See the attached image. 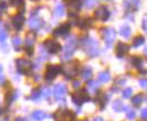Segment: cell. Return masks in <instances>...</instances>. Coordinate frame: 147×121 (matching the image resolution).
<instances>
[{
	"label": "cell",
	"instance_id": "6da1fadb",
	"mask_svg": "<svg viewBox=\"0 0 147 121\" xmlns=\"http://www.w3.org/2000/svg\"><path fill=\"white\" fill-rule=\"evenodd\" d=\"M82 45H83L84 52H86L90 57H94V56L98 55L99 44L96 39L90 38V37H84L82 39Z\"/></svg>",
	"mask_w": 147,
	"mask_h": 121
},
{
	"label": "cell",
	"instance_id": "7a4b0ae2",
	"mask_svg": "<svg viewBox=\"0 0 147 121\" xmlns=\"http://www.w3.org/2000/svg\"><path fill=\"white\" fill-rule=\"evenodd\" d=\"M78 47V40L75 37H70L65 44V48H64V54H63V57L64 58H67L70 56L73 55V53L75 52V49Z\"/></svg>",
	"mask_w": 147,
	"mask_h": 121
},
{
	"label": "cell",
	"instance_id": "3957f363",
	"mask_svg": "<svg viewBox=\"0 0 147 121\" xmlns=\"http://www.w3.org/2000/svg\"><path fill=\"white\" fill-rule=\"evenodd\" d=\"M16 65H17V70L18 72L22 73V74H28L30 72V70L33 69V64L32 62L28 60H24V58H19L16 62Z\"/></svg>",
	"mask_w": 147,
	"mask_h": 121
},
{
	"label": "cell",
	"instance_id": "277c9868",
	"mask_svg": "<svg viewBox=\"0 0 147 121\" xmlns=\"http://www.w3.org/2000/svg\"><path fill=\"white\" fill-rule=\"evenodd\" d=\"M102 36H103V39L107 44V47H110L116 38V32L113 28H110V27H107V28H102Z\"/></svg>",
	"mask_w": 147,
	"mask_h": 121
},
{
	"label": "cell",
	"instance_id": "5b68a950",
	"mask_svg": "<svg viewBox=\"0 0 147 121\" xmlns=\"http://www.w3.org/2000/svg\"><path fill=\"white\" fill-rule=\"evenodd\" d=\"M110 17V11L106 6H101L94 11V18L100 22H107Z\"/></svg>",
	"mask_w": 147,
	"mask_h": 121
},
{
	"label": "cell",
	"instance_id": "8992f818",
	"mask_svg": "<svg viewBox=\"0 0 147 121\" xmlns=\"http://www.w3.org/2000/svg\"><path fill=\"white\" fill-rule=\"evenodd\" d=\"M61 71L62 69L60 65H49L47 70H46V73H45V80L46 81H53Z\"/></svg>",
	"mask_w": 147,
	"mask_h": 121
},
{
	"label": "cell",
	"instance_id": "52a82bcc",
	"mask_svg": "<svg viewBox=\"0 0 147 121\" xmlns=\"http://www.w3.org/2000/svg\"><path fill=\"white\" fill-rule=\"evenodd\" d=\"M72 100H73V102L75 103V104L81 106L83 102L89 101L90 97H89V95H88V92H86V90H81V91L76 92L75 94L72 95Z\"/></svg>",
	"mask_w": 147,
	"mask_h": 121
},
{
	"label": "cell",
	"instance_id": "ba28073f",
	"mask_svg": "<svg viewBox=\"0 0 147 121\" xmlns=\"http://www.w3.org/2000/svg\"><path fill=\"white\" fill-rule=\"evenodd\" d=\"M44 45H45V48H46V50L49 52V54H56V53H59L61 50L60 43L54 40V39H47Z\"/></svg>",
	"mask_w": 147,
	"mask_h": 121
},
{
	"label": "cell",
	"instance_id": "9c48e42d",
	"mask_svg": "<svg viewBox=\"0 0 147 121\" xmlns=\"http://www.w3.org/2000/svg\"><path fill=\"white\" fill-rule=\"evenodd\" d=\"M53 93H54V97H55L56 100H61L66 94V86L64 84H61V83L60 84H56L54 86Z\"/></svg>",
	"mask_w": 147,
	"mask_h": 121
},
{
	"label": "cell",
	"instance_id": "30bf717a",
	"mask_svg": "<svg viewBox=\"0 0 147 121\" xmlns=\"http://www.w3.org/2000/svg\"><path fill=\"white\" fill-rule=\"evenodd\" d=\"M129 48H130L129 45H127V44L120 42V43L117 44V47H116V55H117L119 58H120V57H123V55L129 52Z\"/></svg>",
	"mask_w": 147,
	"mask_h": 121
},
{
	"label": "cell",
	"instance_id": "8fae6325",
	"mask_svg": "<svg viewBox=\"0 0 147 121\" xmlns=\"http://www.w3.org/2000/svg\"><path fill=\"white\" fill-rule=\"evenodd\" d=\"M11 22H12L13 27H15L17 30H20V29H22V27H23V25H24L25 18L22 13H18V15H16V16H13V17H12Z\"/></svg>",
	"mask_w": 147,
	"mask_h": 121
},
{
	"label": "cell",
	"instance_id": "7c38bea8",
	"mask_svg": "<svg viewBox=\"0 0 147 121\" xmlns=\"http://www.w3.org/2000/svg\"><path fill=\"white\" fill-rule=\"evenodd\" d=\"M76 69H78V62L69 63V64H66V66H65L64 73L67 75V77H72L73 75L76 74Z\"/></svg>",
	"mask_w": 147,
	"mask_h": 121
},
{
	"label": "cell",
	"instance_id": "4fadbf2b",
	"mask_svg": "<svg viewBox=\"0 0 147 121\" xmlns=\"http://www.w3.org/2000/svg\"><path fill=\"white\" fill-rule=\"evenodd\" d=\"M70 32V24H62L60 27H57L54 30V35L55 36H65L67 35Z\"/></svg>",
	"mask_w": 147,
	"mask_h": 121
},
{
	"label": "cell",
	"instance_id": "5bb4252c",
	"mask_svg": "<svg viewBox=\"0 0 147 121\" xmlns=\"http://www.w3.org/2000/svg\"><path fill=\"white\" fill-rule=\"evenodd\" d=\"M29 27L33 29V30H38L42 28V26L44 25V22L43 19H39V18H36V17H32L30 20H29Z\"/></svg>",
	"mask_w": 147,
	"mask_h": 121
},
{
	"label": "cell",
	"instance_id": "9a60e30c",
	"mask_svg": "<svg viewBox=\"0 0 147 121\" xmlns=\"http://www.w3.org/2000/svg\"><path fill=\"white\" fill-rule=\"evenodd\" d=\"M140 3V0H126L125 1V7H127L130 10H136Z\"/></svg>",
	"mask_w": 147,
	"mask_h": 121
},
{
	"label": "cell",
	"instance_id": "2e32d148",
	"mask_svg": "<svg viewBox=\"0 0 147 121\" xmlns=\"http://www.w3.org/2000/svg\"><path fill=\"white\" fill-rule=\"evenodd\" d=\"M46 117H47V116H46V113H45V112H43L42 110H36V111H34V112L32 113V118L36 121L44 120Z\"/></svg>",
	"mask_w": 147,
	"mask_h": 121
},
{
	"label": "cell",
	"instance_id": "e0dca14e",
	"mask_svg": "<svg viewBox=\"0 0 147 121\" xmlns=\"http://www.w3.org/2000/svg\"><path fill=\"white\" fill-rule=\"evenodd\" d=\"M36 42V35L34 33H28L26 35L25 38V43H26V46H33Z\"/></svg>",
	"mask_w": 147,
	"mask_h": 121
},
{
	"label": "cell",
	"instance_id": "ac0fdd59",
	"mask_svg": "<svg viewBox=\"0 0 147 121\" xmlns=\"http://www.w3.org/2000/svg\"><path fill=\"white\" fill-rule=\"evenodd\" d=\"M112 109L117 112H120V111H123V110L127 109V107L123 104L120 100H116L113 103H112Z\"/></svg>",
	"mask_w": 147,
	"mask_h": 121
},
{
	"label": "cell",
	"instance_id": "d6986e66",
	"mask_svg": "<svg viewBox=\"0 0 147 121\" xmlns=\"http://www.w3.org/2000/svg\"><path fill=\"white\" fill-rule=\"evenodd\" d=\"M92 75V69L90 66H84L81 71V76L83 80H89Z\"/></svg>",
	"mask_w": 147,
	"mask_h": 121
},
{
	"label": "cell",
	"instance_id": "ffe728a7",
	"mask_svg": "<svg viewBox=\"0 0 147 121\" xmlns=\"http://www.w3.org/2000/svg\"><path fill=\"white\" fill-rule=\"evenodd\" d=\"M119 33H120V35H121L123 37L128 38V37L130 36V34H131V29H130V27H129V26L125 25V26H121V28H120Z\"/></svg>",
	"mask_w": 147,
	"mask_h": 121
},
{
	"label": "cell",
	"instance_id": "44dd1931",
	"mask_svg": "<svg viewBox=\"0 0 147 121\" xmlns=\"http://www.w3.org/2000/svg\"><path fill=\"white\" fill-rule=\"evenodd\" d=\"M65 1H66L67 6H69L71 9H73V11L74 10H76V9H79L80 6H81L80 0H65Z\"/></svg>",
	"mask_w": 147,
	"mask_h": 121
},
{
	"label": "cell",
	"instance_id": "7402d4cb",
	"mask_svg": "<svg viewBox=\"0 0 147 121\" xmlns=\"http://www.w3.org/2000/svg\"><path fill=\"white\" fill-rule=\"evenodd\" d=\"M54 15H55V17H59V18L64 15V7H63V5H62V3H57V5L55 6Z\"/></svg>",
	"mask_w": 147,
	"mask_h": 121
},
{
	"label": "cell",
	"instance_id": "603a6c76",
	"mask_svg": "<svg viewBox=\"0 0 147 121\" xmlns=\"http://www.w3.org/2000/svg\"><path fill=\"white\" fill-rule=\"evenodd\" d=\"M109 80H110V74H109L108 71H106V72H101L100 74H99V81L106 83V82H108Z\"/></svg>",
	"mask_w": 147,
	"mask_h": 121
},
{
	"label": "cell",
	"instance_id": "cb8c5ba5",
	"mask_svg": "<svg viewBox=\"0 0 147 121\" xmlns=\"http://www.w3.org/2000/svg\"><path fill=\"white\" fill-rule=\"evenodd\" d=\"M144 42H145V38L143 36H137L134 39V42H133V47H139L140 45H143L144 44Z\"/></svg>",
	"mask_w": 147,
	"mask_h": 121
},
{
	"label": "cell",
	"instance_id": "d4e9b609",
	"mask_svg": "<svg viewBox=\"0 0 147 121\" xmlns=\"http://www.w3.org/2000/svg\"><path fill=\"white\" fill-rule=\"evenodd\" d=\"M143 101H144V95H143V94H136L135 97L131 99V102H133V104H135V106H139Z\"/></svg>",
	"mask_w": 147,
	"mask_h": 121
},
{
	"label": "cell",
	"instance_id": "484cf974",
	"mask_svg": "<svg viewBox=\"0 0 147 121\" xmlns=\"http://www.w3.org/2000/svg\"><path fill=\"white\" fill-rule=\"evenodd\" d=\"M92 24V20L91 19H81L80 22H79V26L81 27V28H89L90 26Z\"/></svg>",
	"mask_w": 147,
	"mask_h": 121
},
{
	"label": "cell",
	"instance_id": "4316f807",
	"mask_svg": "<svg viewBox=\"0 0 147 121\" xmlns=\"http://www.w3.org/2000/svg\"><path fill=\"white\" fill-rule=\"evenodd\" d=\"M7 38V30L3 28L2 23L0 22V42H5Z\"/></svg>",
	"mask_w": 147,
	"mask_h": 121
},
{
	"label": "cell",
	"instance_id": "83f0119b",
	"mask_svg": "<svg viewBox=\"0 0 147 121\" xmlns=\"http://www.w3.org/2000/svg\"><path fill=\"white\" fill-rule=\"evenodd\" d=\"M12 45H13V47H15V49H19V47H20V45H22V39L19 38V37H13L12 38Z\"/></svg>",
	"mask_w": 147,
	"mask_h": 121
},
{
	"label": "cell",
	"instance_id": "f1b7e54d",
	"mask_svg": "<svg viewBox=\"0 0 147 121\" xmlns=\"http://www.w3.org/2000/svg\"><path fill=\"white\" fill-rule=\"evenodd\" d=\"M88 87H89V90H91V91H96L99 87V83L98 82H94V81H89V82H88Z\"/></svg>",
	"mask_w": 147,
	"mask_h": 121
},
{
	"label": "cell",
	"instance_id": "f546056e",
	"mask_svg": "<svg viewBox=\"0 0 147 121\" xmlns=\"http://www.w3.org/2000/svg\"><path fill=\"white\" fill-rule=\"evenodd\" d=\"M84 2V6H86L88 9H91V8H93L94 7V5L97 3V0H83Z\"/></svg>",
	"mask_w": 147,
	"mask_h": 121
},
{
	"label": "cell",
	"instance_id": "4dcf8cb0",
	"mask_svg": "<svg viewBox=\"0 0 147 121\" xmlns=\"http://www.w3.org/2000/svg\"><path fill=\"white\" fill-rule=\"evenodd\" d=\"M39 97H40V90L39 89H35L30 94V99H33V100H37Z\"/></svg>",
	"mask_w": 147,
	"mask_h": 121
},
{
	"label": "cell",
	"instance_id": "1f68e13d",
	"mask_svg": "<svg viewBox=\"0 0 147 121\" xmlns=\"http://www.w3.org/2000/svg\"><path fill=\"white\" fill-rule=\"evenodd\" d=\"M16 97H17V92H15V93H13V92H10V93L7 95V102H8V104H10Z\"/></svg>",
	"mask_w": 147,
	"mask_h": 121
},
{
	"label": "cell",
	"instance_id": "d6a6232c",
	"mask_svg": "<svg viewBox=\"0 0 147 121\" xmlns=\"http://www.w3.org/2000/svg\"><path fill=\"white\" fill-rule=\"evenodd\" d=\"M131 92H133V90L130 89V87H127V89H125L123 92V97H130L131 95Z\"/></svg>",
	"mask_w": 147,
	"mask_h": 121
},
{
	"label": "cell",
	"instance_id": "836d02e7",
	"mask_svg": "<svg viewBox=\"0 0 147 121\" xmlns=\"http://www.w3.org/2000/svg\"><path fill=\"white\" fill-rule=\"evenodd\" d=\"M12 6L19 8V7H23L24 6V0H12Z\"/></svg>",
	"mask_w": 147,
	"mask_h": 121
},
{
	"label": "cell",
	"instance_id": "e575fe53",
	"mask_svg": "<svg viewBox=\"0 0 147 121\" xmlns=\"http://www.w3.org/2000/svg\"><path fill=\"white\" fill-rule=\"evenodd\" d=\"M135 116H136V113L134 110H130V111L127 112V118H128L129 120H133V119L135 118Z\"/></svg>",
	"mask_w": 147,
	"mask_h": 121
},
{
	"label": "cell",
	"instance_id": "d590c367",
	"mask_svg": "<svg viewBox=\"0 0 147 121\" xmlns=\"http://www.w3.org/2000/svg\"><path fill=\"white\" fill-rule=\"evenodd\" d=\"M25 52H26L28 55H33L34 48H33V46H26V47H25Z\"/></svg>",
	"mask_w": 147,
	"mask_h": 121
},
{
	"label": "cell",
	"instance_id": "8d00e7d4",
	"mask_svg": "<svg viewBox=\"0 0 147 121\" xmlns=\"http://www.w3.org/2000/svg\"><path fill=\"white\" fill-rule=\"evenodd\" d=\"M49 94V90L47 87H45V89H43V90H40V95H44V97H47Z\"/></svg>",
	"mask_w": 147,
	"mask_h": 121
},
{
	"label": "cell",
	"instance_id": "74e56055",
	"mask_svg": "<svg viewBox=\"0 0 147 121\" xmlns=\"http://www.w3.org/2000/svg\"><path fill=\"white\" fill-rule=\"evenodd\" d=\"M140 116H142V119H143V120H145V119H146V109L142 110V113H140Z\"/></svg>",
	"mask_w": 147,
	"mask_h": 121
},
{
	"label": "cell",
	"instance_id": "f35d334b",
	"mask_svg": "<svg viewBox=\"0 0 147 121\" xmlns=\"http://www.w3.org/2000/svg\"><path fill=\"white\" fill-rule=\"evenodd\" d=\"M142 28L143 30H146V18L143 19V24H142Z\"/></svg>",
	"mask_w": 147,
	"mask_h": 121
},
{
	"label": "cell",
	"instance_id": "ab89813d",
	"mask_svg": "<svg viewBox=\"0 0 147 121\" xmlns=\"http://www.w3.org/2000/svg\"><path fill=\"white\" fill-rule=\"evenodd\" d=\"M139 83H140V85H142L143 87H146V80H145V79L140 80V81H139Z\"/></svg>",
	"mask_w": 147,
	"mask_h": 121
},
{
	"label": "cell",
	"instance_id": "60d3db41",
	"mask_svg": "<svg viewBox=\"0 0 147 121\" xmlns=\"http://www.w3.org/2000/svg\"><path fill=\"white\" fill-rule=\"evenodd\" d=\"M2 83H5V75L0 74V84H2Z\"/></svg>",
	"mask_w": 147,
	"mask_h": 121
},
{
	"label": "cell",
	"instance_id": "b9f144b4",
	"mask_svg": "<svg viewBox=\"0 0 147 121\" xmlns=\"http://www.w3.org/2000/svg\"><path fill=\"white\" fill-rule=\"evenodd\" d=\"M73 86L74 87H79V86H80V82H79V81H74Z\"/></svg>",
	"mask_w": 147,
	"mask_h": 121
},
{
	"label": "cell",
	"instance_id": "7bdbcfd3",
	"mask_svg": "<svg viewBox=\"0 0 147 121\" xmlns=\"http://www.w3.org/2000/svg\"><path fill=\"white\" fill-rule=\"evenodd\" d=\"M15 121H27V120H26L25 118H20V117H19V118H16V120Z\"/></svg>",
	"mask_w": 147,
	"mask_h": 121
},
{
	"label": "cell",
	"instance_id": "ee69618b",
	"mask_svg": "<svg viewBox=\"0 0 147 121\" xmlns=\"http://www.w3.org/2000/svg\"><path fill=\"white\" fill-rule=\"evenodd\" d=\"M6 7H7V5H6V3H3V2H1V3H0V8H5V9H6Z\"/></svg>",
	"mask_w": 147,
	"mask_h": 121
},
{
	"label": "cell",
	"instance_id": "f6af8a7d",
	"mask_svg": "<svg viewBox=\"0 0 147 121\" xmlns=\"http://www.w3.org/2000/svg\"><path fill=\"white\" fill-rule=\"evenodd\" d=\"M93 121H103V120H102L101 118H96V119H94Z\"/></svg>",
	"mask_w": 147,
	"mask_h": 121
},
{
	"label": "cell",
	"instance_id": "bcb514c9",
	"mask_svg": "<svg viewBox=\"0 0 147 121\" xmlns=\"http://www.w3.org/2000/svg\"><path fill=\"white\" fill-rule=\"evenodd\" d=\"M1 71H2V66L0 65V73H1Z\"/></svg>",
	"mask_w": 147,
	"mask_h": 121
},
{
	"label": "cell",
	"instance_id": "7dc6e473",
	"mask_svg": "<svg viewBox=\"0 0 147 121\" xmlns=\"http://www.w3.org/2000/svg\"><path fill=\"white\" fill-rule=\"evenodd\" d=\"M1 112H2V110H1V109H0V114H1Z\"/></svg>",
	"mask_w": 147,
	"mask_h": 121
},
{
	"label": "cell",
	"instance_id": "c3c4849f",
	"mask_svg": "<svg viewBox=\"0 0 147 121\" xmlns=\"http://www.w3.org/2000/svg\"><path fill=\"white\" fill-rule=\"evenodd\" d=\"M2 121H8V120H7V119H6V120H2Z\"/></svg>",
	"mask_w": 147,
	"mask_h": 121
}]
</instances>
